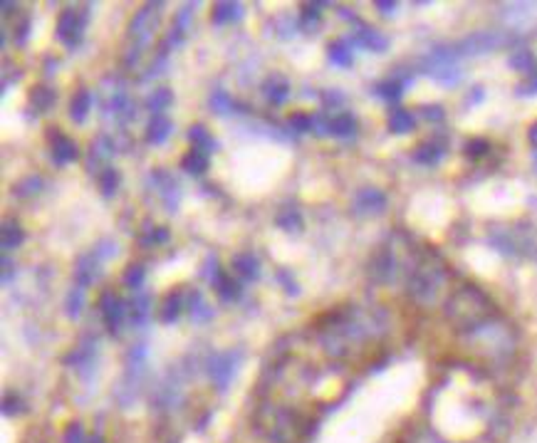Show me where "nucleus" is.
<instances>
[{
	"label": "nucleus",
	"instance_id": "16",
	"mask_svg": "<svg viewBox=\"0 0 537 443\" xmlns=\"http://www.w3.org/2000/svg\"><path fill=\"white\" fill-rule=\"evenodd\" d=\"M74 278H77V287L92 285L94 278H97V255H82L77 260V267H74Z\"/></svg>",
	"mask_w": 537,
	"mask_h": 443
},
{
	"label": "nucleus",
	"instance_id": "32",
	"mask_svg": "<svg viewBox=\"0 0 537 443\" xmlns=\"http://www.w3.org/2000/svg\"><path fill=\"white\" fill-rule=\"evenodd\" d=\"M159 194H161V198H163V203H166V208L169 211H176V206H179V183L174 181V178L166 174V183H163L161 189H159Z\"/></svg>",
	"mask_w": 537,
	"mask_h": 443
},
{
	"label": "nucleus",
	"instance_id": "38",
	"mask_svg": "<svg viewBox=\"0 0 537 443\" xmlns=\"http://www.w3.org/2000/svg\"><path fill=\"white\" fill-rule=\"evenodd\" d=\"M99 186H102L104 196H112L116 191V186H119V174H116L112 166H107V169L99 174Z\"/></svg>",
	"mask_w": 537,
	"mask_h": 443
},
{
	"label": "nucleus",
	"instance_id": "33",
	"mask_svg": "<svg viewBox=\"0 0 537 443\" xmlns=\"http://www.w3.org/2000/svg\"><path fill=\"white\" fill-rule=\"evenodd\" d=\"M171 99H174L171 97V90L161 87V90H154V94L146 99V104H149V110L154 112V114H161V112L171 104Z\"/></svg>",
	"mask_w": 537,
	"mask_h": 443
},
{
	"label": "nucleus",
	"instance_id": "48",
	"mask_svg": "<svg viewBox=\"0 0 537 443\" xmlns=\"http://www.w3.org/2000/svg\"><path fill=\"white\" fill-rule=\"evenodd\" d=\"M166 240H169V233L163 231V228H156V231H151L146 238H141V243H144V245H151V243H154V245H156V243H166Z\"/></svg>",
	"mask_w": 537,
	"mask_h": 443
},
{
	"label": "nucleus",
	"instance_id": "52",
	"mask_svg": "<svg viewBox=\"0 0 537 443\" xmlns=\"http://www.w3.org/2000/svg\"><path fill=\"white\" fill-rule=\"evenodd\" d=\"M376 8H381L384 12H392L394 8H396V3H384V0H379V3H376Z\"/></svg>",
	"mask_w": 537,
	"mask_h": 443
},
{
	"label": "nucleus",
	"instance_id": "49",
	"mask_svg": "<svg viewBox=\"0 0 537 443\" xmlns=\"http://www.w3.org/2000/svg\"><path fill=\"white\" fill-rule=\"evenodd\" d=\"M320 6H307L305 8V12H302V28H310V23H317V18H320V10H317Z\"/></svg>",
	"mask_w": 537,
	"mask_h": 443
},
{
	"label": "nucleus",
	"instance_id": "1",
	"mask_svg": "<svg viewBox=\"0 0 537 443\" xmlns=\"http://www.w3.org/2000/svg\"><path fill=\"white\" fill-rule=\"evenodd\" d=\"M387 332V317L379 310L344 307L327 315L320 324V344L332 359H349L356 349L376 342Z\"/></svg>",
	"mask_w": 537,
	"mask_h": 443
},
{
	"label": "nucleus",
	"instance_id": "23",
	"mask_svg": "<svg viewBox=\"0 0 537 443\" xmlns=\"http://www.w3.org/2000/svg\"><path fill=\"white\" fill-rule=\"evenodd\" d=\"M90 107H92V92L79 90L72 97V104H70V114H72L74 122H85L87 114H90Z\"/></svg>",
	"mask_w": 537,
	"mask_h": 443
},
{
	"label": "nucleus",
	"instance_id": "43",
	"mask_svg": "<svg viewBox=\"0 0 537 443\" xmlns=\"http://www.w3.org/2000/svg\"><path fill=\"white\" fill-rule=\"evenodd\" d=\"M82 292H85V287H74L67 295V315L70 317H77L79 310H82Z\"/></svg>",
	"mask_w": 537,
	"mask_h": 443
},
{
	"label": "nucleus",
	"instance_id": "36",
	"mask_svg": "<svg viewBox=\"0 0 537 443\" xmlns=\"http://www.w3.org/2000/svg\"><path fill=\"white\" fill-rule=\"evenodd\" d=\"M211 317H213V310L201 300V292H194V295H191V320L205 322V320H211Z\"/></svg>",
	"mask_w": 537,
	"mask_h": 443
},
{
	"label": "nucleus",
	"instance_id": "6",
	"mask_svg": "<svg viewBox=\"0 0 537 443\" xmlns=\"http://www.w3.org/2000/svg\"><path fill=\"white\" fill-rule=\"evenodd\" d=\"M401 270H404V267H401V258H398V253H396L394 245H381V248L372 255L369 275H372L374 282H381V285L394 282Z\"/></svg>",
	"mask_w": 537,
	"mask_h": 443
},
{
	"label": "nucleus",
	"instance_id": "2",
	"mask_svg": "<svg viewBox=\"0 0 537 443\" xmlns=\"http://www.w3.org/2000/svg\"><path fill=\"white\" fill-rule=\"evenodd\" d=\"M448 285V267L438 253L421 250L416 253L406 275V295L418 307H434L440 302Z\"/></svg>",
	"mask_w": 537,
	"mask_h": 443
},
{
	"label": "nucleus",
	"instance_id": "53",
	"mask_svg": "<svg viewBox=\"0 0 537 443\" xmlns=\"http://www.w3.org/2000/svg\"><path fill=\"white\" fill-rule=\"evenodd\" d=\"M525 92H537V70H535V74H532V82L525 87Z\"/></svg>",
	"mask_w": 537,
	"mask_h": 443
},
{
	"label": "nucleus",
	"instance_id": "21",
	"mask_svg": "<svg viewBox=\"0 0 537 443\" xmlns=\"http://www.w3.org/2000/svg\"><path fill=\"white\" fill-rule=\"evenodd\" d=\"M25 240V233L23 228H20L15 220H6V225H3V231H0V245H3V250H12V248H18L20 243Z\"/></svg>",
	"mask_w": 537,
	"mask_h": 443
},
{
	"label": "nucleus",
	"instance_id": "37",
	"mask_svg": "<svg viewBox=\"0 0 537 443\" xmlns=\"http://www.w3.org/2000/svg\"><path fill=\"white\" fill-rule=\"evenodd\" d=\"M146 317H149V298L146 295H136L132 300V322L134 324H144Z\"/></svg>",
	"mask_w": 537,
	"mask_h": 443
},
{
	"label": "nucleus",
	"instance_id": "11",
	"mask_svg": "<svg viewBox=\"0 0 537 443\" xmlns=\"http://www.w3.org/2000/svg\"><path fill=\"white\" fill-rule=\"evenodd\" d=\"M387 208V194L379 189H362L354 198V211L359 216H374Z\"/></svg>",
	"mask_w": 537,
	"mask_h": 443
},
{
	"label": "nucleus",
	"instance_id": "56",
	"mask_svg": "<svg viewBox=\"0 0 537 443\" xmlns=\"http://www.w3.org/2000/svg\"><path fill=\"white\" fill-rule=\"evenodd\" d=\"M92 443H102V438L97 436V438H94V441H92Z\"/></svg>",
	"mask_w": 537,
	"mask_h": 443
},
{
	"label": "nucleus",
	"instance_id": "13",
	"mask_svg": "<svg viewBox=\"0 0 537 443\" xmlns=\"http://www.w3.org/2000/svg\"><path fill=\"white\" fill-rule=\"evenodd\" d=\"M99 305H102L104 324H107L112 332H116L121 317H124V302H121V298H116L114 292H104L102 300H99Z\"/></svg>",
	"mask_w": 537,
	"mask_h": 443
},
{
	"label": "nucleus",
	"instance_id": "10",
	"mask_svg": "<svg viewBox=\"0 0 537 443\" xmlns=\"http://www.w3.org/2000/svg\"><path fill=\"white\" fill-rule=\"evenodd\" d=\"M505 43V37L498 35V32H478V35L465 37L463 43L458 45V52H465V55H480V52H490V50L500 48Z\"/></svg>",
	"mask_w": 537,
	"mask_h": 443
},
{
	"label": "nucleus",
	"instance_id": "54",
	"mask_svg": "<svg viewBox=\"0 0 537 443\" xmlns=\"http://www.w3.org/2000/svg\"><path fill=\"white\" fill-rule=\"evenodd\" d=\"M530 141L537 146V127H532V129H530Z\"/></svg>",
	"mask_w": 537,
	"mask_h": 443
},
{
	"label": "nucleus",
	"instance_id": "14",
	"mask_svg": "<svg viewBox=\"0 0 537 443\" xmlns=\"http://www.w3.org/2000/svg\"><path fill=\"white\" fill-rule=\"evenodd\" d=\"M52 158L57 164H70L77 158V144L62 132H54L52 136Z\"/></svg>",
	"mask_w": 537,
	"mask_h": 443
},
{
	"label": "nucleus",
	"instance_id": "15",
	"mask_svg": "<svg viewBox=\"0 0 537 443\" xmlns=\"http://www.w3.org/2000/svg\"><path fill=\"white\" fill-rule=\"evenodd\" d=\"M354 43L367 50H374V52H384L389 48V40L379 30H374V28H359L354 32Z\"/></svg>",
	"mask_w": 537,
	"mask_h": 443
},
{
	"label": "nucleus",
	"instance_id": "26",
	"mask_svg": "<svg viewBox=\"0 0 537 443\" xmlns=\"http://www.w3.org/2000/svg\"><path fill=\"white\" fill-rule=\"evenodd\" d=\"M401 443H451V441H446L438 431H434L429 426H421V429H414Z\"/></svg>",
	"mask_w": 537,
	"mask_h": 443
},
{
	"label": "nucleus",
	"instance_id": "46",
	"mask_svg": "<svg viewBox=\"0 0 537 443\" xmlns=\"http://www.w3.org/2000/svg\"><path fill=\"white\" fill-rule=\"evenodd\" d=\"M290 127L297 129V132H307V129H312V116H307V114H292V116H290Z\"/></svg>",
	"mask_w": 537,
	"mask_h": 443
},
{
	"label": "nucleus",
	"instance_id": "40",
	"mask_svg": "<svg viewBox=\"0 0 537 443\" xmlns=\"http://www.w3.org/2000/svg\"><path fill=\"white\" fill-rule=\"evenodd\" d=\"M376 92H379V94H381L384 99L394 102V99L401 97V92H404V85H401V82H396V79H389V82H381V85L376 87Z\"/></svg>",
	"mask_w": 537,
	"mask_h": 443
},
{
	"label": "nucleus",
	"instance_id": "34",
	"mask_svg": "<svg viewBox=\"0 0 537 443\" xmlns=\"http://www.w3.org/2000/svg\"><path fill=\"white\" fill-rule=\"evenodd\" d=\"M510 67H515L520 72H532L535 70V57H532L530 50H515L510 55Z\"/></svg>",
	"mask_w": 537,
	"mask_h": 443
},
{
	"label": "nucleus",
	"instance_id": "4",
	"mask_svg": "<svg viewBox=\"0 0 537 443\" xmlns=\"http://www.w3.org/2000/svg\"><path fill=\"white\" fill-rule=\"evenodd\" d=\"M463 344L471 347L478 357L488 359V362H507L515 354L518 334H515L513 324H507L500 317H493L480 327L465 332Z\"/></svg>",
	"mask_w": 537,
	"mask_h": 443
},
{
	"label": "nucleus",
	"instance_id": "8",
	"mask_svg": "<svg viewBox=\"0 0 537 443\" xmlns=\"http://www.w3.org/2000/svg\"><path fill=\"white\" fill-rule=\"evenodd\" d=\"M456 52H448V50H434V55L429 57V72L434 74L436 79L440 82H446V85H453V82H458L460 79V72L456 62H453Z\"/></svg>",
	"mask_w": 537,
	"mask_h": 443
},
{
	"label": "nucleus",
	"instance_id": "17",
	"mask_svg": "<svg viewBox=\"0 0 537 443\" xmlns=\"http://www.w3.org/2000/svg\"><path fill=\"white\" fill-rule=\"evenodd\" d=\"M440 158H443V146L436 144V141L416 146V152H414V161L421 166H436Z\"/></svg>",
	"mask_w": 537,
	"mask_h": 443
},
{
	"label": "nucleus",
	"instance_id": "12",
	"mask_svg": "<svg viewBox=\"0 0 537 443\" xmlns=\"http://www.w3.org/2000/svg\"><path fill=\"white\" fill-rule=\"evenodd\" d=\"M236 362H238V354H233V352L218 354V357L211 359V379L216 382V387L221 389V391H225V387H228L230 379H233Z\"/></svg>",
	"mask_w": 537,
	"mask_h": 443
},
{
	"label": "nucleus",
	"instance_id": "9",
	"mask_svg": "<svg viewBox=\"0 0 537 443\" xmlns=\"http://www.w3.org/2000/svg\"><path fill=\"white\" fill-rule=\"evenodd\" d=\"M154 25H156V15H154V6L144 8L134 15V20L129 23V37H132L134 43H136V52H139L141 45H146L149 40L151 30H154Z\"/></svg>",
	"mask_w": 537,
	"mask_h": 443
},
{
	"label": "nucleus",
	"instance_id": "24",
	"mask_svg": "<svg viewBox=\"0 0 537 443\" xmlns=\"http://www.w3.org/2000/svg\"><path fill=\"white\" fill-rule=\"evenodd\" d=\"M265 94L272 104H283L290 94V85H287V79H283L280 74H275L272 79L265 82Z\"/></svg>",
	"mask_w": 537,
	"mask_h": 443
},
{
	"label": "nucleus",
	"instance_id": "55",
	"mask_svg": "<svg viewBox=\"0 0 537 443\" xmlns=\"http://www.w3.org/2000/svg\"><path fill=\"white\" fill-rule=\"evenodd\" d=\"M3 12H6V15H10V12H12V3H3Z\"/></svg>",
	"mask_w": 537,
	"mask_h": 443
},
{
	"label": "nucleus",
	"instance_id": "47",
	"mask_svg": "<svg viewBox=\"0 0 537 443\" xmlns=\"http://www.w3.org/2000/svg\"><path fill=\"white\" fill-rule=\"evenodd\" d=\"M65 443H85V431H82V426L79 424L70 426L65 433Z\"/></svg>",
	"mask_w": 537,
	"mask_h": 443
},
{
	"label": "nucleus",
	"instance_id": "31",
	"mask_svg": "<svg viewBox=\"0 0 537 443\" xmlns=\"http://www.w3.org/2000/svg\"><path fill=\"white\" fill-rule=\"evenodd\" d=\"M216 290H218V295L225 300V302L241 298V285H238L233 278H228V275H221V280L216 282Z\"/></svg>",
	"mask_w": 537,
	"mask_h": 443
},
{
	"label": "nucleus",
	"instance_id": "50",
	"mask_svg": "<svg viewBox=\"0 0 537 443\" xmlns=\"http://www.w3.org/2000/svg\"><path fill=\"white\" fill-rule=\"evenodd\" d=\"M278 278L285 282V292H290V295H297V292H300V287H297L295 280H290V275H287V270H280Z\"/></svg>",
	"mask_w": 537,
	"mask_h": 443
},
{
	"label": "nucleus",
	"instance_id": "5",
	"mask_svg": "<svg viewBox=\"0 0 537 443\" xmlns=\"http://www.w3.org/2000/svg\"><path fill=\"white\" fill-rule=\"evenodd\" d=\"M258 431L272 443H300L307 436V421L283 404H263L255 411Z\"/></svg>",
	"mask_w": 537,
	"mask_h": 443
},
{
	"label": "nucleus",
	"instance_id": "35",
	"mask_svg": "<svg viewBox=\"0 0 537 443\" xmlns=\"http://www.w3.org/2000/svg\"><path fill=\"white\" fill-rule=\"evenodd\" d=\"M330 60L339 67H349L352 65V50L347 48V43H332L330 45Z\"/></svg>",
	"mask_w": 537,
	"mask_h": 443
},
{
	"label": "nucleus",
	"instance_id": "18",
	"mask_svg": "<svg viewBox=\"0 0 537 443\" xmlns=\"http://www.w3.org/2000/svg\"><path fill=\"white\" fill-rule=\"evenodd\" d=\"M330 134H334V136H339V139L354 136L356 134V119L352 114H347V112L334 114L332 119H330Z\"/></svg>",
	"mask_w": 537,
	"mask_h": 443
},
{
	"label": "nucleus",
	"instance_id": "27",
	"mask_svg": "<svg viewBox=\"0 0 537 443\" xmlns=\"http://www.w3.org/2000/svg\"><path fill=\"white\" fill-rule=\"evenodd\" d=\"M278 225L287 233H300L302 231V216L297 208H283L278 213Z\"/></svg>",
	"mask_w": 537,
	"mask_h": 443
},
{
	"label": "nucleus",
	"instance_id": "30",
	"mask_svg": "<svg viewBox=\"0 0 537 443\" xmlns=\"http://www.w3.org/2000/svg\"><path fill=\"white\" fill-rule=\"evenodd\" d=\"M30 102H32V107H35V110L48 112L50 107L54 104V92L50 90V87H32Z\"/></svg>",
	"mask_w": 537,
	"mask_h": 443
},
{
	"label": "nucleus",
	"instance_id": "19",
	"mask_svg": "<svg viewBox=\"0 0 537 443\" xmlns=\"http://www.w3.org/2000/svg\"><path fill=\"white\" fill-rule=\"evenodd\" d=\"M171 134V122L166 116L154 114V119L149 122V132H146V141L149 144H163Z\"/></svg>",
	"mask_w": 537,
	"mask_h": 443
},
{
	"label": "nucleus",
	"instance_id": "41",
	"mask_svg": "<svg viewBox=\"0 0 537 443\" xmlns=\"http://www.w3.org/2000/svg\"><path fill=\"white\" fill-rule=\"evenodd\" d=\"M211 104H213V110H216L218 114H228V112L233 110V99H230V97H228V92H223V90H216V92H213Z\"/></svg>",
	"mask_w": 537,
	"mask_h": 443
},
{
	"label": "nucleus",
	"instance_id": "42",
	"mask_svg": "<svg viewBox=\"0 0 537 443\" xmlns=\"http://www.w3.org/2000/svg\"><path fill=\"white\" fill-rule=\"evenodd\" d=\"M124 282H127L132 290H139L144 285V267L141 265H129V270L124 273Z\"/></svg>",
	"mask_w": 537,
	"mask_h": 443
},
{
	"label": "nucleus",
	"instance_id": "20",
	"mask_svg": "<svg viewBox=\"0 0 537 443\" xmlns=\"http://www.w3.org/2000/svg\"><path fill=\"white\" fill-rule=\"evenodd\" d=\"M414 124H416V119H414V114H411L409 110L396 107V110H392V114H389V129H392L394 134H409L411 129H414Z\"/></svg>",
	"mask_w": 537,
	"mask_h": 443
},
{
	"label": "nucleus",
	"instance_id": "29",
	"mask_svg": "<svg viewBox=\"0 0 537 443\" xmlns=\"http://www.w3.org/2000/svg\"><path fill=\"white\" fill-rule=\"evenodd\" d=\"M188 139H191L194 149H199V152H203V154H211L213 149H216V141H213V136L205 132L203 127H194V129H191V132H188Z\"/></svg>",
	"mask_w": 537,
	"mask_h": 443
},
{
	"label": "nucleus",
	"instance_id": "22",
	"mask_svg": "<svg viewBox=\"0 0 537 443\" xmlns=\"http://www.w3.org/2000/svg\"><path fill=\"white\" fill-rule=\"evenodd\" d=\"M233 267H236L238 273L247 280H253L260 275V262L253 253H238L236 258H233Z\"/></svg>",
	"mask_w": 537,
	"mask_h": 443
},
{
	"label": "nucleus",
	"instance_id": "44",
	"mask_svg": "<svg viewBox=\"0 0 537 443\" xmlns=\"http://www.w3.org/2000/svg\"><path fill=\"white\" fill-rule=\"evenodd\" d=\"M488 149H490V144L485 139H473L465 144V154L473 158H480L483 154H488Z\"/></svg>",
	"mask_w": 537,
	"mask_h": 443
},
{
	"label": "nucleus",
	"instance_id": "28",
	"mask_svg": "<svg viewBox=\"0 0 537 443\" xmlns=\"http://www.w3.org/2000/svg\"><path fill=\"white\" fill-rule=\"evenodd\" d=\"M181 166L188 171V174H203V171L208 169V156H205L203 152H199V149H191V152L181 158Z\"/></svg>",
	"mask_w": 537,
	"mask_h": 443
},
{
	"label": "nucleus",
	"instance_id": "51",
	"mask_svg": "<svg viewBox=\"0 0 537 443\" xmlns=\"http://www.w3.org/2000/svg\"><path fill=\"white\" fill-rule=\"evenodd\" d=\"M426 116H429V119H440L443 112H440V107H429V110H426Z\"/></svg>",
	"mask_w": 537,
	"mask_h": 443
},
{
	"label": "nucleus",
	"instance_id": "7",
	"mask_svg": "<svg viewBox=\"0 0 537 443\" xmlns=\"http://www.w3.org/2000/svg\"><path fill=\"white\" fill-rule=\"evenodd\" d=\"M85 23H87V10L67 8V10H62L60 20H57V37H60L67 48H74V45H79V40H82Z\"/></svg>",
	"mask_w": 537,
	"mask_h": 443
},
{
	"label": "nucleus",
	"instance_id": "39",
	"mask_svg": "<svg viewBox=\"0 0 537 443\" xmlns=\"http://www.w3.org/2000/svg\"><path fill=\"white\" fill-rule=\"evenodd\" d=\"M181 312V295L176 292V295H169L166 298V305H163V312H161V320L163 322H174Z\"/></svg>",
	"mask_w": 537,
	"mask_h": 443
},
{
	"label": "nucleus",
	"instance_id": "45",
	"mask_svg": "<svg viewBox=\"0 0 537 443\" xmlns=\"http://www.w3.org/2000/svg\"><path fill=\"white\" fill-rule=\"evenodd\" d=\"M40 186H43V181L37 176H30V178H25L23 183H18V189H15V194L18 196H30V194H37L40 191Z\"/></svg>",
	"mask_w": 537,
	"mask_h": 443
},
{
	"label": "nucleus",
	"instance_id": "25",
	"mask_svg": "<svg viewBox=\"0 0 537 443\" xmlns=\"http://www.w3.org/2000/svg\"><path fill=\"white\" fill-rule=\"evenodd\" d=\"M236 18H241V6H238V3H216V6H213L211 20L216 25L230 23V20H236Z\"/></svg>",
	"mask_w": 537,
	"mask_h": 443
},
{
	"label": "nucleus",
	"instance_id": "3",
	"mask_svg": "<svg viewBox=\"0 0 537 443\" xmlns=\"http://www.w3.org/2000/svg\"><path fill=\"white\" fill-rule=\"evenodd\" d=\"M443 312H446V320L460 334L471 332V329L498 317L495 302L476 285H460L458 290H453L443 302Z\"/></svg>",
	"mask_w": 537,
	"mask_h": 443
}]
</instances>
